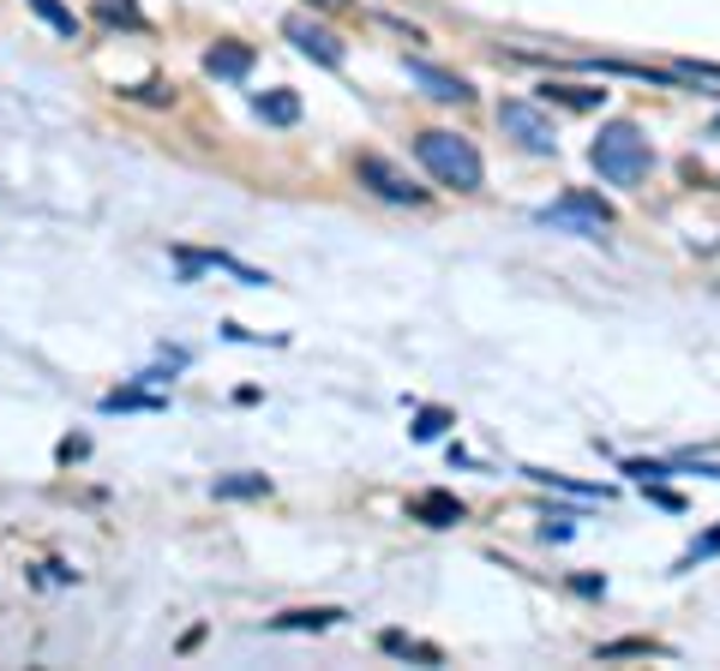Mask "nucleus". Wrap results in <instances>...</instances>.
<instances>
[{"label":"nucleus","mask_w":720,"mask_h":671,"mask_svg":"<svg viewBox=\"0 0 720 671\" xmlns=\"http://www.w3.org/2000/svg\"><path fill=\"white\" fill-rule=\"evenodd\" d=\"M589 162H595V174L607 186H642L649 169H655V151L630 121H607L595 132V144H589Z\"/></svg>","instance_id":"obj_1"},{"label":"nucleus","mask_w":720,"mask_h":671,"mask_svg":"<svg viewBox=\"0 0 720 671\" xmlns=\"http://www.w3.org/2000/svg\"><path fill=\"white\" fill-rule=\"evenodd\" d=\"M415 156H420V169L433 174L438 186L475 192L480 181H487V169H480V151H475V139H463V132H445V126L420 132V139H415Z\"/></svg>","instance_id":"obj_2"},{"label":"nucleus","mask_w":720,"mask_h":671,"mask_svg":"<svg viewBox=\"0 0 720 671\" xmlns=\"http://www.w3.org/2000/svg\"><path fill=\"white\" fill-rule=\"evenodd\" d=\"M498 126H505V139H517L528 156H552L558 151V126L535 109V102H523V96L498 102Z\"/></svg>","instance_id":"obj_3"},{"label":"nucleus","mask_w":720,"mask_h":671,"mask_svg":"<svg viewBox=\"0 0 720 671\" xmlns=\"http://www.w3.org/2000/svg\"><path fill=\"white\" fill-rule=\"evenodd\" d=\"M540 222H547V228H570V234H582V241H595V234L612 228V211L595 199V192H570V199L547 204V211H540Z\"/></svg>","instance_id":"obj_4"},{"label":"nucleus","mask_w":720,"mask_h":671,"mask_svg":"<svg viewBox=\"0 0 720 671\" xmlns=\"http://www.w3.org/2000/svg\"><path fill=\"white\" fill-rule=\"evenodd\" d=\"M283 37L295 42V49L306 54V61H318V67H343V61H348V54H343V37L325 31L318 19H306V12H295V19L283 24Z\"/></svg>","instance_id":"obj_5"},{"label":"nucleus","mask_w":720,"mask_h":671,"mask_svg":"<svg viewBox=\"0 0 720 671\" xmlns=\"http://www.w3.org/2000/svg\"><path fill=\"white\" fill-rule=\"evenodd\" d=\"M355 174H361V186H373L378 199H391V204H420V199H426V186H415V181H408L396 162H385V156H361Z\"/></svg>","instance_id":"obj_6"},{"label":"nucleus","mask_w":720,"mask_h":671,"mask_svg":"<svg viewBox=\"0 0 720 671\" xmlns=\"http://www.w3.org/2000/svg\"><path fill=\"white\" fill-rule=\"evenodd\" d=\"M408 79H415L426 96H438V102H475V84H468L463 72H445L433 61H408Z\"/></svg>","instance_id":"obj_7"},{"label":"nucleus","mask_w":720,"mask_h":671,"mask_svg":"<svg viewBox=\"0 0 720 671\" xmlns=\"http://www.w3.org/2000/svg\"><path fill=\"white\" fill-rule=\"evenodd\" d=\"M204 72H211V79H246V72H253V49H246V42H211V49H204Z\"/></svg>","instance_id":"obj_8"},{"label":"nucleus","mask_w":720,"mask_h":671,"mask_svg":"<svg viewBox=\"0 0 720 671\" xmlns=\"http://www.w3.org/2000/svg\"><path fill=\"white\" fill-rule=\"evenodd\" d=\"M408 516L426 521V528H450V521H463V504L450 498V491H426V498L408 504Z\"/></svg>","instance_id":"obj_9"},{"label":"nucleus","mask_w":720,"mask_h":671,"mask_svg":"<svg viewBox=\"0 0 720 671\" xmlns=\"http://www.w3.org/2000/svg\"><path fill=\"white\" fill-rule=\"evenodd\" d=\"M253 114H258V121H271V126H295L301 121V96L295 91H258Z\"/></svg>","instance_id":"obj_10"},{"label":"nucleus","mask_w":720,"mask_h":671,"mask_svg":"<svg viewBox=\"0 0 720 671\" xmlns=\"http://www.w3.org/2000/svg\"><path fill=\"white\" fill-rule=\"evenodd\" d=\"M24 7H31V12H37L42 24H49L54 37L79 42V12H72V7H61V0H24Z\"/></svg>","instance_id":"obj_11"},{"label":"nucleus","mask_w":720,"mask_h":671,"mask_svg":"<svg viewBox=\"0 0 720 671\" xmlns=\"http://www.w3.org/2000/svg\"><path fill=\"white\" fill-rule=\"evenodd\" d=\"M271 480L264 474H229V480H216V498H264Z\"/></svg>","instance_id":"obj_12"},{"label":"nucleus","mask_w":720,"mask_h":671,"mask_svg":"<svg viewBox=\"0 0 720 671\" xmlns=\"http://www.w3.org/2000/svg\"><path fill=\"white\" fill-rule=\"evenodd\" d=\"M385 653H403V660H426V665H438V660H445V653H438V648H426V641H415V636H385Z\"/></svg>","instance_id":"obj_13"},{"label":"nucleus","mask_w":720,"mask_h":671,"mask_svg":"<svg viewBox=\"0 0 720 671\" xmlns=\"http://www.w3.org/2000/svg\"><path fill=\"white\" fill-rule=\"evenodd\" d=\"M565 102V109H600L607 102V91H582V84H547V102Z\"/></svg>","instance_id":"obj_14"},{"label":"nucleus","mask_w":720,"mask_h":671,"mask_svg":"<svg viewBox=\"0 0 720 671\" xmlns=\"http://www.w3.org/2000/svg\"><path fill=\"white\" fill-rule=\"evenodd\" d=\"M97 19H109V24H144V12H139V0H97Z\"/></svg>","instance_id":"obj_15"},{"label":"nucleus","mask_w":720,"mask_h":671,"mask_svg":"<svg viewBox=\"0 0 720 671\" xmlns=\"http://www.w3.org/2000/svg\"><path fill=\"white\" fill-rule=\"evenodd\" d=\"M343 618V611H288V618H276L283 630H331V623Z\"/></svg>","instance_id":"obj_16"},{"label":"nucleus","mask_w":720,"mask_h":671,"mask_svg":"<svg viewBox=\"0 0 720 671\" xmlns=\"http://www.w3.org/2000/svg\"><path fill=\"white\" fill-rule=\"evenodd\" d=\"M714 551H720V521H714V533H702V540L684 551V558H679V570H697L702 558H714Z\"/></svg>","instance_id":"obj_17"},{"label":"nucleus","mask_w":720,"mask_h":671,"mask_svg":"<svg viewBox=\"0 0 720 671\" xmlns=\"http://www.w3.org/2000/svg\"><path fill=\"white\" fill-rule=\"evenodd\" d=\"M625 653H667L660 641H612V648H600V660H625Z\"/></svg>","instance_id":"obj_18"},{"label":"nucleus","mask_w":720,"mask_h":671,"mask_svg":"<svg viewBox=\"0 0 720 671\" xmlns=\"http://www.w3.org/2000/svg\"><path fill=\"white\" fill-rule=\"evenodd\" d=\"M679 79H720V67H709V61H679Z\"/></svg>","instance_id":"obj_19"},{"label":"nucleus","mask_w":720,"mask_h":671,"mask_svg":"<svg viewBox=\"0 0 720 671\" xmlns=\"http://www.w3.org/2000/svg\"><path fill=\"white\" fill-rule=\"evenodd\" d=\"M445 431V414H420V426H415V438H438Z\"/></svg>","instance_id":"obj_20"},{"label":"nucleus","mask_w":720,"mask_h":671,"mask_svg":"<svg viewBox=\"0 0 720 671\" xmlns=\"http://www.w3.org/2000/svg\"><path fill=\"white\" fill-rule=\"evenodd\" d=\"M306 7H318V12H336V7H348V0H306Z\"/></svg>","instance_id":"obj_21"}]
</instances>
